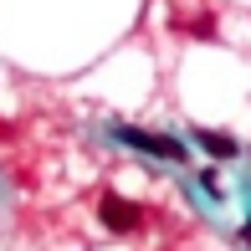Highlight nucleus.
<instances>
[{"label":"nucleus","mask_w":251,"mask_h":251,"mask_svg":"<svg viewBox=\"0 0 251 251\" xmlns=\"http://www.w3.org/2000/svg\"><path fill=\"white\" fill-rule=\"evenodd\" d=\"M98 221L108 226L113 236H133V231L144 226V210H139L133 200H123V195H102V200H98Z\"/></svg>","instance_id":"obj_1"},{"label":"nucleus","mask_w":251,"mask_h":251,"mask_svg":"<svg viewBox=\"0 0 251 251\" xmlns=\"http://www.w3.org/2000/svg\"><path fill=\"white\" fill-rule=\"evenodd\" d=\"M118 139L133 144V149H144V154H159V159H185L179 139H159V133H144V128H118Z\"/></svg>","instance_id":"obj_2"},{"label":"nucleus","mask_w":251,"mask_h":251,"mask_svg":"<svg viewBox=\"0 0 251 251\" xmlns=\"http://www.w3.org/2000/svg\"><path fill=\"white\" fill-rule=\"evenodd\" d=\"M195 139H200V149H205V154H215V159H231V154H236V139H231V133L195 128Z\"/></svg>","instance_id":"obj_3"},{"label":"nucleus","mask_w":251,"mask_h":251,"mask_svg":"<svg viewBox=\"0 0 251 251\" xmlns=\"http://www.w3.org/2000/svg\"><path fill=\"white\" fill-rule=\"evenodd\" d=\"M200 185H205V190H210V195H215V200H221V179H215V169H205V175H200Z\"/></svg>","instance_id":"obj_4"},{"label":"nucleus","mask_w":251,"mask_h":251,"mask_svg":"<svg viewBox=\"0 0 251 251\" xmlns=\"http://www.w3.org/2000/svg\"><path fill=\"white\" fill-rule=\"evenodd\" d=\"M10 133H16V128H10V123H0V139H10Z\"/></svg>","instance_id":"obj_5"}]
</instances>
